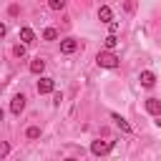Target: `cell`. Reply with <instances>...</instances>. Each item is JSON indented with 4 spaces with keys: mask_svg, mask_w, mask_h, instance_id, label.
<instances>
[{
    "mask_svg": "<svg viewBox=\"0 0 161 161\" xmlns=\"http://www.w3.org/2000/svg\"><path fill=\"white\" fill-rule=\"evenodd\" d=\"M96 60H98V65H101V68H118V63H121V60H118V55H116V53H111V50L98 53V58H96Z\"/></svg>",
    "mask_w": 161,
    "mask_h": 161,
    "instance_id": "1",
    "label": "cell"
},
{
    "mask_svg": "<svg viewBox=\"0 0 161 161\" xmlns=\"http://www.w3.org/2000/svg\"><path fill=\"white\" fill-rule=\"evenodd\" d=\"M111 148H113V141H93L91 143V153L93 156H106V153H111Z\"/></svg>",
    "mask_w": 161,
    "mask_h": 161,
    "instance_id": "2",
    "label": "cell"
},
{
    "mask_svg": "<svg viewBox=\"0 0 161 161\" xmlns=\"http://www.w3.org/2000/svg\"><path fill=\"white\" fill-rule=\"evenodd\" d=\"M25 101H28V98H25L23 93L13 96V101H10V113H13V116H20V113L25 111Z\"/></svg>",
    "mask_w": 161,
    "mask_h": 161,
    "instance_id": "3",
    "label": "cell"
},
{
    "mask_svg": "<svg viewBox=\"0 0 161 161\" xmlns=\"http://www.w3.org/2000/svg\"><path fill=\"white\" fill-rule=\"evenodd\" d=\"M75 50H78V40H75V38H63V40H60V53L70 55V53H75Z\"/></svg>",
    "mask_w": 161,
    "mask_h": 161,
    "instance_id": "4",
    "label": "cell"
},
{
    "mask_svg": "<svg viewBox=\"0 0 161 161\" xmlns=\"http://www.w3.org/2000/svg\"><path fill=\"white\" fill-rule=\"evenodd\" d=\"M53 91H55V80H53V78H40V80H38V93H40V96L53 93Z\"/></svg>",
    "mask_w": 161,
    "mask_h": 161,
    "instance_id": "5",
    "label": "cell"
},
{
    "mask_svg": "<svg viewBox=\"0 0 161 161\" xmlns=\"http://www.w3.org/2000/svg\"><path fill=\"white\" fill-rule=\"evenodd\" d=\"M138 80H141V86H143V88H151V86L156 83V73H153V70H141Z\"/></svg>",
    "mask_w": 161,
    "mask_h": 161,
    "instance_id": "6",
    "label": "cell"
},
{
    "mask_svg": "<svg viewBox=\"0 0 161 161\" xmlns=\"http://www.w3.org/2000/svg\"><path fill=\"white\" fill-rule=\"evenodd\" d=\"M111 118H113V123H116V126H118L123 133H131V123H128L123 116H118V113H111Z\"/></svg>",
    "mask_w": 161,
    "mask_h": 161,
    "instance_id": "7",
    "label": "cell"
},
{
    "mask_svg": "<svg viewBox=\"0 0 161 161\" xmlns=\"http://www.w3.org/2000/svg\"><path fill=\"white\" fill-rule=\"evenodd\" d=\"M146 111H148L151 116H161V101H158V98H148V101H146Z\"/></svg>",
    "mask_w": 161,
    "mask_h": 161,
    "instance_id": "8",
    "label": "cell"
},
{
    "mask_svg": "<svg viewBox=\"0 0 161 161\" xmlns=\"http://www.w3.org/2000/svg\"><path fill=\"white\" fill-rule=\"evenodd\" d=\"M43 70H45V60H43V58H33V60H30V73L40 75Z\"/></svg>",
    "mask_w": 161,
    "mask_h": 161,
    "instance_id": "9",
    "label": "cell"
},
{
    "mask_svg": "<svg viewBox=\"0 0 161 161\" xmlns=\"http://www.w3.org/2000/svg\"><path fill=\"white\" fill-rule=\"evenodd\" d=\"M111 18H113L111 8H108V5H101V8H98V20H101V23H111Z\"/></svg>",
    "mask_w": 161,
    "mask_h": 161,
    "instance_id": "10",
    "label": "cell"
},
{
    "mask_svg": "<svg viewBox=\"0 0 161 161\" xmlns=\"http://www.w3.org/2000/svg\"><path fill=\"white\" fill-rule=\"evenodd\" d=\"M20 40H23L25 45H30V43L35 40V33H33V28H20Z\"/></svg>",
    "mask_w": 161,
    "mask_h": 161,
    "instance_id": "11",
    "label": "cell"
},
{
    "mask_svg": "<svg viewBox=\"0 0 161 161\" xmlns=\"http://www.w3.org/2000/svg\"><path fill=\"white\" fill-rule=\"evenodd\" d=\"M103 45H106V50H113V48L118 45V38H116V33H108V35L103 38Z\"/></svg>",
    "mask_w": 161,
    "mask_h": 161,
    "instance_id": "12",
    "label": "cell"
},
{
    "mask_svg": "<svg viewBox=\"0 0 161 161\" xmlns=\"http://www.w3.org/2000/svg\"><path fill=\"white\" fill-rule=\"evenodd\" d=\"M43 40H58V30L55 28H45L43 30Z\"/></svg>",
    "mask_w": 161,
    "mask_h": 161,
    "instance_id": "13",
    "label": "cell"
},
{
    "mask_svg": "<svg viewBox=\"0 0 161 161\" xmlns=\"http://www.w3.org/2000/svg\"><path fill=\"white\" fill-rule=\"evenodd\" d=\"M25 136H28V138H40V126H30V128L25 131Z\"/></svg>",
    "mask_w": 161,
    "mask_h": 161,
    "instance_id": "14",
    "label": "cell"
},
{
    "mask_svg": "<svg viewBox=\"0 0 161 161\" xmlns=\"http://www.w3.org/2000/svg\"><path fill=\"white\" fill-rule=\"evenodd\" d=\"M48 8L50 10H63L65 8V0H48Z\"/></svg>",
    "mask_w": 161,
    "mask_h": 161,
    "instance_id": "15",
    "label": "cell"
},
{
    "mask_svg": "<svg viewBox=\"0 0 161 161\" xmlns=\"http://www.w3.org/2000/svg\"><path fill=\"white\" fill-rule=\"evenodd\" d=\"M13 55H15V58H23V55H25V43L15 45V48H13Z\"/></svg>",
    "mask_w": 161,
    "mask_h": 161,
    "instance_id": "16",
    "label": "cell"
},
{
    "mask_svg": "<svg viewBox=\"0 0 161 161\" xmlns=\"http://www.w3.org/2000/svg\"><path fill=\"white\" fill-rule=\"evenodd\" d=\"M8 153H10V143L8 141H0V158H5Z\"/></svg>",
    "mask_w": 161,
    "mask_h": 161,
    "instance_id": "17",
    "label": "cell"
},
{
    "mask_svg": "<svg viewBox=\"0 0 161 161\" xmlns=\"http://www.w3.org/2000/svg\"><path fill=\"white\" fill-rule=\"evenodd\" d=\"M18 13H20V8H18V5H10V8H8V15H13V18H15Z\"/></svg>",
    "mask_w": 161,
    "mask_h": 161,
    "instance_id": "18",
    "label": "cell"
},
{
    "mask_svg": "<svg viewBox=\"0 0 161 161\" xmlns=\"http://www.w3.org/2000/svg\"><path fill=\"white\" fill-rule=\"evenodd\" d=\"M108 30H111V33H116V30H118V23H116V20H111V23H108Z\"/></svg>",
    "mask_w": 161,
    "mask_h": 161,
    "instance_id": "19",
    "label": "cell"
},
{
    "mask_svg": "<svg viewBox=\"0 0 161 161\" xmlns=\"http://www.w3.org/2000/svg\"><path fill=\"white\" fill-rule=\"evenodd\" d=\"M5 33H8V28H5V23H0V38H5Z\"/></svg>",
    "mask_w": 161,
    "mask_h": 161,
    "instance_id": "20",
    "label": "cell"
},
{
    "mask_svg": "<svg viewBox=\"0 0 161 161\" xmlns=\"http://www.w3.org/2000/svg\"><path fill=\"white\" fill-rule=\"evenodd\" d=\"M3 116H5V111H3V108H0V121H3Z\"/></svg>",
    "mask_w": 161,
    "mask_h": 161,
    "instance_id": "21",
    "label": "cell"
}]
</instances>
